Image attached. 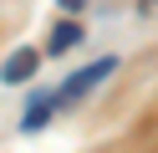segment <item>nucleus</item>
<instances>
[{"mask_svg": "<svg viewBox=\"0 0 158 153\" xmlns=\"http://www.w3.org/2000/svg\"><path fill=\"white\" fill-rule=\"evenodd\" d=\"M112 66H117V61H112V56H102V61H92V66L72 71V82H61V87L51 92V102H56V107H72V102H82V97H87V92H92L97 82L112 71Z\"/></svg>", "mask_w": 158, "mask_h": 153, "instance_id": "f257e3e1", "label": "nucleus"}, {"mask_svg": "<svg viewBox=\"0 0 158 153\" xmlns=\"http://www.w3.org/2000/svg\"><path fill=\"white\" fill-rule=\"evenodd\" d=\"M51 112H56V102H51V97H36L31 107H26V117H21V128H26V133H36V128H46V122H51Z\"/></svg>", "mask_w": 158, "mask_h": 153, "instance_id": "7ed1b4c3", "label": "nucleus"}, {"mask_svg": "<svg viewBox=\"0 0 158 153\" xmlns=\"http://www.w3.org/2000/svg\"><path fill=\"white\" fill-rule=\"evenodd\" d=\"M36 66H41V51L21 46V51H10V56H5V66H0V77H5V82H26V77H31Z\"/></svg>", "mask_w": 158, "mask_h": 153, "instance_id": "f03ea898", "label": "nucleus"}, {"mask_svg": "<svg viewBox=\"0 0 158 153\" xmlns=\"http://www.w3.org/2000/svg\"><path fill=\"white\" fill-rule=\"evenodd\" d=\"M61 5H66V10H82V5H87V0H61Z\"/></svg>", "mask_w": 158, "mask_h": 153, "instance_id": "39448f33", "label": "nucleus"}, {"mask_svg": "<svg viewBox=\"0 0 158 153\" xmlns=\"http://www.w3.org/2000/svg\"><path fill=\"white\" fill-rule=\"evenodd\" d=\"M77 41H82V26H77V20H61V26L51 31V46H46V51L56 56V51H72Z\"/></svg>", "mask_w": 158, "mask_h": 153, "instance_id": "20e7f679", "label": "nucleus"}]
</instances>
